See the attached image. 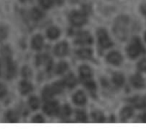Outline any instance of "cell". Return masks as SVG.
<instances>
[{"label":"cell","instance_id":"29","mask_svg":"<svg viewBox=\"0 0 146 132\" xmlns=\"http://www.w3.org/2000/svg\"><path fill=\"white\" fill-rule=\"evenodd\" d=\"M71 113V108L68 106V105H65L61 110H60V114L62 116V117H68L69 116Z\"/></svg>","mask_w":146,"mask_h":132},{"label":"cell","instance_id":"32","mask_svg":"<svg viewBox=\"0 0 146 132\" xmlns=\"http://www.w3.org/2000/svg\"><path fill=\"white\" fill-rule=\"evenodd\" d=\"M138 68L141 71H146V58L142 59L139 64H138Z\"/></svg>","mask_w":146,"mask_h":132},{"label":"cell","instance_id":"19","mask_svg":"<svg viewBox=\"0 0 146 132\" xmlns=\"http://www.w3.org/2000/svg\"><path fill=\"white\" fill-rule=\"evenodd\" d=\"M77 54H78V56L80 58L87 59V58H92V52L91 49H87V48L86 49H81V50L77 52Z\"/></svg>","mask_w":146,"mask_h":132},{"label":"cell","instance_id":"41","mask_svg":"<svg viewBox=\"0 0 146 132\" xmlns=\"http://www.w3.org/2000/svg\"><path fill=\"white\" fill-rule=\"evenodd\" d=\"M0 71H1V64H0Z\"/></svg>","mask_w":146,"mask_h":132},{"label":"cell","instance_id":"8","mask_svg":"<svg viewBox=\"0 0 146 132\" xmlns=\"http://www.w3.org/2000/svg\"><path fill=\"white\" fill-rule=\"evenodd\" d=\"M68 52V46L66 42H61L55 47V54L58 57L65 56Z\"/></svg>","mask_w":146,"mask_h":132},{"label":"cell","instance_id":"35","mask_svg":"<svg viewBox=\"0 0 146 132\" xmlns=\"http://www.w3.org/2000/svg\"><path fill=\"white\" fill-rule=\"evenodd\" d=\"M7 93V89L6 87L3 84H0V98L3 97Z\"/></svg>","mask_w":146,"mask_h":132},{"label":"cell","instance_id":"24","mask_svg":"<svg viewBox=\"0 0 146 132\" xmlns=\"http://www.w3.org/2000/svg\"><path fill=\"white\" fill-rule=\"evenodd\" d=\"M68 69V64L65 62H61L60 64H58V65L56 66V72L57 74H62L64 73Z\"/></svg>","mask_w":146,"mask_h":132},{"label":"cell","instance_id":"17","mask_svg":"<svg viewBox=\"0 0 146 132\" xmlns=\"http://www.w3.org/2000/svg\"><path fill=\"white\" fill-rule=\"evenodd\" d=\"M32 88H33L32 85L29 82H27L24 81V82H21V84H20V91L23 94H27L29 92H31Z\"/></svg>","mask_w":146,"mask_h":132},{"label":"cell","instance_id":"2","mask_svg":"<svg viewBox=\"0 0 146 132\" xmlns=\"http://www.w3.org/2000/svg\"><path fill=\"white\" fill-rule=\"evenodd\" d=\"M142 52H144V46H142L140 40L137 37L133 38L132 42L127 47V54L131 58H138Z\"/></svg>","mask_w":146,"mask_h":132},{"label":"cell","instance_id":"37","mask_svg":"<svg viewBox=\"0 0 146 132\" xmlns=\"http://www.w3.org/2000/svg\"><path fill=\"white\" fill-rule=\"evenodd\" d=\"M51 2H52L53 4H58V5H60V4H62L63 3V0H51Z\"/></svg>","mask_w":146,"mask_h":132},{"label":"cell","instance_id":"43","mask_svg":"<svg viewBox=\"0 0 146 132\" xmlns=\"http://www.w3.org/2000/svg\"><path fill=\"white\" fill-rule=\"evenodd\" d=\"M74 1H77V0H74Z\"/></svg>","mask_w":146,"mask_h":132},{"label":"cell","instance_id":"34","mask_svg":"<svg viewBox=\"0 0 146 132\" xmlns=\"http://www.w3.org/2000/svg\"><path fill=\"white\" fill-rule=\"evenodd\" d=\"M33 123H44V119H43L42 116L37 115V116H35V117L33 119Z\"/></svg>","mask_w":146,"mask_h":132},{"label":"cell","instance_id":"38","mask_svg":"<svg viewBox=\"0 0 146 132\" xmlns=\"http://www.w3.org/2000/svg\"><path fill=\"white\" fill-rule=\"evenodd\" d=\"M143 121L146 123V113L144 114V116H143Z\"/></svg>","mask_w":146,"mask_h":132},{"label":"cell","instance_id":"20","mask_svg":"<svg viewBox=\"0 0 146 132\" xmlns=\"http://www.w3.org/2000/svg\"><path fill=\"white\" fill-rule=\"evenodd\" d=\"M92 117L93 120L95 122H97V123H103V122L105 121L104 115L100 111H95V112H93L92 114Z\"/></svg>","mask_w":146,"mask_h":132},{"label":"cell","instance_id":"9","mask_svg":"<svg viewBox=\"0 0 146 132\" xmlns=\"http://www.w3.org/2000/svg\"><path fill=\"white\" fill-rule=\"evenodd\" d=\"M131 83L133 87L135 88H141L145 86V80L144 78L139 75V74H136V75H133L131 79Z\"/></svg>","mask_w":146,"mask_h":132},{"label":"cell","instance_id":"1","mask_svg":"<svg viewBox=\"0 0 146 132\" xmlns=\"http://www.w3.org/2000/svg\"><path fill=\"white\" fill-rule=\"evenodd\" d=\"M129 22L130 20L127 15L118 16L113 26L114 34L121 40H126L129 34Z\"/></svg>","mask_w":146,"mask_h":132},{"label":"cell","instance_id":"21","mask_svg":"<svg viewBox=\"0 0 146 132\" xmlns=\"http://www.w3.org/2000/svg\"><path fill=\"white\" fill-rule=\"evenodd\" d=\"M63 88H64V82H56L51 87L54 94H59V93H61L63 90Z\"/></svg>","mask_w":146,"mask_h":132},{"label":"cell","instance_id":"30","mask_svg":"<svg viewBox=\"0 0 146 132\" xmlns=\"http://www.w3.org/2000/svg\"><path fill=\"white\" fill-rule=\"evenodd\" d=\"M2 55L3 57V58L5 59V61L10 60V57H11V52L9 49V47H3V49L2 50Z\"/></svg>","mask_w":146,"mask_h":132},{"label":"cell","instance_id":"36","mask_svg":"<svg viewBox=\"0 0 146 132\" xmlns=\"http://www.w3.org/2000/svg\"><path fill=\"white\" fill-rule=\"evenodd\" d=\"M140 9H141V12H142V14H143L145 16H146V3L143 4V5L141 6Z\"/></svg>","mask_w":146,"mask_h":132},{"label":"cell","instance_id":"26","mask_svg":"<svg viewBox=\"0 0 146 132\" xmlns=\"http://www.w3.org/2000/svg\"><path fill=\"white\" fill-rule=\"evenodd\" d=\"M29 106L32 109H37L39 107V101L36 97H32L29 100Z\"/></svg>","mask_w":146,"mask_h":132},{"label":"cell","instance_id":"3","mask_svg":"<svg viewBox=\"0 0 146 132\" xmlns=\"http://www.w3.org/2000/svg\"><path fill=\"white\" fill-rule=\"evenodd\" d=\"M70 21L73 25L80 27L86 22V15L83 11H72L69 15Z\"/></svg>","mask_w":146,"mask_h":132},{"label":"cell","instance_id":"13","mask_svg":"<svg viewBox=\"0 0 146 132\" xmlns=\"http://www.w3.org/2000/svg\"><path fill=\"white\" fill-rule=\"evenodd\" d=\"M133 115V108L130 107H127L123 108L122 111H121V117L122 121L127 120V119H130Z\"/></svg>","mask_w":146,"mask_h":132},{"label":"cell","instance_id":"15","mask_svg":"<svg viewBox=\"0 0 146 132\" xmlns=\"http://www.w3.org/2000/svg\"><path fill=\"white\" fill-rule=\"evenodd\" d=\"M124 82H125V78H124L122 74H121V73H115L114 74V76H113V82L116 86L121 87L124 84Z\"/></svg>","mask_w":146,"mask_h":132},{"label":"cell","instance_id":"6","mask_svg":"<svg viewBox=\"0 0 146 132\" xmlns=\"http://www.w3.org/2000/svg\"><path fill=\"white\" fill-rule=\"evenodd\" d=\"M122 56L117 52H112L107 56V61L114 65H120L122 63Z\"/></svg>","mask_w":146,"mask_h":132},{"label":"cell","instance_id":"5","mask_svg":"<svg viewBox=\"0 0 146 132\" xmlns=\"http://www.w3.org/2000/svg\"><path fill=\"white\" fill-rule=\"evenodd\" d=\"M75 43L79 45H90L92 43V37L87 32L79 33L76 36Z\"/></svg>","mask_w":146,"mask_h":132},{"label":"cell","instance_id":"27","mask_svg":"<svg viewBox=\"0 0 146 132\" xmlns=\"http://www.w3.org/2000/svg\"><path fill=\"white\" fill-rule=\"evenodd\" d=\"M76 119L79 122H86L87 121L86 114L82 111H78L76 113Z\"/></svg>","mask_w":146,"mask_h":132},{"label":"cell","instance_id":"4","mask_svg":"<svg viewBox=\"0 0 146 132\" xmlns=\"http://www.w3.org/2000/svg\"><path fill=\"white\" fill-rule=\"evenodd\" d=\"M98 42L100 46L103 48H109L113 46V43L111 40L110 39L106 30L100 28L98 30Z\"/></svg>","mask_w":146,"mask_h":132},{"label":"cell","instance_id":"33","mask_svg":"<svg viewBox=\"0 0 146 132\" xmlns=\"http://www.w3.org/2000/svg\"><path fill=\"white\" fill-rule=\"evenodd\" d=\"M7 36V29L5 27H0V39H4Z\"/></svg>","mask_w":146,"mask_h":132},{"label":"cell","instance_id":"25","mask_svg":"<svg viewBox=\"0 0 146 132\" xmlns=\"http://www.w3.org/2000/svg\"><path fill=\"white\" fill-rule=\"evenodd\" d=\"M132 102L133 103V105L137 107H139V108H142L144 107H145V101H144V99H140L139 97H136L134 99L132 100Z\"/></svg>","mask_w":146,"mask_h":132},{"label":"cell","instance_id":"12","mask_svg":"<svg viewBox=\"0 0 146 132\" xmlns=\"http://www.w3.org/2000/svg\"><path fill=\"white\" fill-rule=\"evenodd\" d=\"M44 45V40H43V37L39 34H37L35 35L33 38V40H32V46L34 49L36 50H39L42 48Z\"/></svg>","mask_w":146,"mask_h":132},{"label":"cell","instance_id":"42","mask_svg":"<svg viewBox=\"0 0 146 132\" xmlns=\"http://www.w3.org/2000/svg\"><path fill=\"white\" fill-rule=\"evenodd\" d=\"M21 1H25V0H21Z\"/></svg>","mask_w":146,"mask_h":132},{"label":"cell","instance_id":"10","mask_svg":"<svg viewBox=\"0 0 146 132\" xmlns=\"http://www.w3.org/2000/svg\"><path fill=\"white\" fill-rule=\"evenodd\" d=\"M80 74L83 81L92 78V70L87 65H82L80 68Z\"/></svg>","mask_w":146,"mask_h":132},{"label":"cell","instance_id":"7","mask_svg":"<svg viewBox=\"0 0 146 132\" xmlns=\"http://www.w3.org/2000/svg\"><path fill=\"white\" fill-rule=\"evenodd\" d=\"M44 111L46 114L48 115H53L56 114L59 111L58 104L56 101L52 102H48L44 107Z\"/></svg>","mask_w":146,"mask_h":132},{"label":"cell","instance_id":"40","mask_svg":"<svg viewBox=\"0 0 146 132\" xmlns=\"http://www.w3.org/2000/svg\"><path fill=\"white\" fill-rule=\"evenodd\" d=\"M145 40H146V33H145Z\"/></svg>","mask_w":146,"mask_h":132},{"label":"cell","instance_id":"31","mask_svg":"<svg viewBox=\"0 0 146 132\" xmlns=\"http://www.w3.org/2000/svg\"><path fill=\"white\" fill-rule=\"evenodd\" d=\"M39 3L44 9H49L53 5L51 0H39Z\"/></svg>","mask_w":146,"mask_h":132},{"label":"cell","instance_id":"28","mask_svg":"<svg viewBox=\"0 0 146 132\" xmlns=\"http://www.w3.org/2000/svg\"><path fill=\"white\" fill-rule=\"evenodd\" d=\"M31 15H32V17L35 20H38V19L42 18V16H43L42 12L38 9H33L31 11Z\"/></svg>","mask_w":146,"mask_h":132},{"label":"cell","instance_id":"11","mask_svg":"<svg viewBox=\"0 0 146 132\" xmlns=\"http://www.w3.org/2000/svg\"><path fill=\"white\" fill-rule=\"evenodd\" d=\"M73 100H74L75 104L80 105V106H82V105L86 104V97L85 94L82 91H78L74 95Z\"/></svg>","mask_w":146,"mask_h":132},{"label":"cell","instance_id":"16","mask_svg":"<svg viewBox=\"0 0 146 132\" xmlns=\"http://www.w3.org/2000/svg\"><path fill=\"white\" fill-rule=\"evenodd\" d=\"M59 35H60V30L57 27H52L47 30V36L51 40H55V39L58 38Z\"/></svg>","mask_w":146,"mask_h":132},{"label":"cell","instance_id":"14","mask_svg":"<svg viewBox=\"0 0 146 132\" xmlns=\"http://www.w3.org/2000/svg\"><path fill=\"white\" fill-rule=\"evenodd\" d=\"M7 62V70H6V74H7V76L9 78L10 77H13L15 74V71H16V68H15V65L13 62H11L10 60H8L6 61Z\"/></svg>","mask_w":146,"mask_h":132},{"label":"cell","instance_id":"22","mask_svg":"<svg viewBox=\"0 0 146 132\" xmlns=\"http://www.w3.org/2000/svg\"><path fill=\"white\" fill-rule=\"evenodd\" d=\"M53 94H54V92L52 90L51 88L50 87H46L44 91H43V98L45 100V101H49L50 100L52 97H53Z\"/></svg>","mask_w":146,"mask_h":132},{"label":"cell","instance_id":"39","mask_svg":"<svg viewBox=\"0 0 146 132\" xmlns=\"http://www.w3.org/2000/svg\"><path fill=\"white\" fill-rule=\"evenodd\" d=\"M144 101H145V107H146V95L145 96V98H144Z\"/></svg>","mask_w":146,"mask_h":132},{"label":"cell","instance_id":"18","mask_svg":"<svg viewBox=\"0 0 146 132\" xmlns=\"http://www.w3.org/2000/svg\"><path fill=\"white\" fill-rule=\"evenodd\" d=\"M64 83L69 87V88H73L76 85L77 83V81H76V78L75 76L73 75V74H69L66 77H65V80H64Z\"/></svg>","mask_w":146,"mask_h":132},{"label":"cell","instance_id":"23","mask_svg":"<svg viewBox=\"0 0 146 132\" xmlns=\"http://www.w3.org/2000/svg\"><path fill=\"white\" fill-rule=\"evenodd\" d=\"M6 118H7V120L9 121V122H13V123H15V122H17L18 121V116H17V114L15 113V112H13V111H9V112H8L7 113V114H6Z\"/></svg>","mask_w":146,"mask_h":132}]
</instances>
